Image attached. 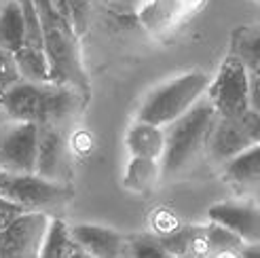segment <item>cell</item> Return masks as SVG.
<instances>
[{
	"label": "cell",
	"mask_w": 260,
	"mask_h": 258,
	"mask_svg": "<svg viewBox=\"0 0 260 258\" xmlns=\"http://www.w3.org/2000/svg\"><path fill=\"white\" fill-rule=\"evenodd\" d=\"M85 93L70 85L36 83L23 79L0 93V106L9 119L28 121L38 127H66L81 112Z\"/></svg>",
	"instance_id": "6da1fadb"
},
{
	"label": "cell",
	"mask_w": 260,
	"mask_h": 258,
	"mask_svg": "<svg viewBox=\"0 0 260 258\" xmlns=\"http://www.w3.org/2000/svg\"><path fill=\"white\" fill-rule=\"evenodd\" d=\"M216 121L218 112L210 98L203 95L188 112L165 125V152L161 159L163 180L182 176L203 152H207V142Z\"/></svg>",
	"instance_id": "7a4b0ae2"
},
{
	"label": "cell",
	"mask_w": 260,
	"mask_h": 258,
	"mask_svg": "<svg viewBox=\"0 0 260 258\" xmlns=\"http://www.w3.org/2000/svg\"><path fill=\"white\" fill-rule=\"evenodd\" d=\"M41 11L43 32H45V53L51 68V81L59 85H70L81 93H89V76L83 66L79 34L74 23L68 21L53 7L51 0H36Z\"/></svg>",
	"instance_id": "3957f363"
},
{
	"label": "cell",
	"mask_w": 260,
	"mask_h": 258,
	"mask_svg": "<svg viewBox=\"0 0 260 258\" xmlns=\"http://www.w3.org/2000/svg\"><path fill=\"white\" fill-rule=\"evenodd\" d=\"M210 74L201 70H190L178 74L167 83L154 87L140 104L136 119L152 125H170L188 112L210 89Z\"/></svg>",
	"instance_id": "277c9868"
},
{
	"label": "cell",
	"mask_w": 260,
	"mask_h": 258,
	"mask_svg": "<svg viewBox=\"0 0 260 258\" xmlns=\"http://www.w3.org/2000/svg\"><path fill=\"white\" fill-rule=\"evenodd\" d=\"M0 195L28 212H47L72 197L68 184L49 180L36 172H0Z\"/></svg>",
	"instance_id": "5b68a950"
},
{
	"label": "cell",
	"mask_w": 260,
	"mask_h": 258,
	"mask_svg": "<svg viewBox=\"0 0 260 258\" xmlns=\"http://www.w3.org/2000/svg\"><path fill=\"white\" fill-rule=\"evenodd\" d=\"M205 95L210 98L218 117L222 119H239L243 112L252 108L250 74L237 55L229 53L224 57Z\"/></svg>",
	"instance_id": "8992f818"
},
{
	"label": "cell",
	"mask_w": 260,
	"mask_h": 258,
	"mask_svg": "<svg viewBox=\"0 0 260 258\" xmlns=\"http://www.w3.org/2000/svg\"><path fill=\"white\" fill-rule=\"evenodd\" d=\"M38 125L9 119L0 125V167L3 172H36Z\"/></svg>",
	"instance_id": "52a82bcc"
},
{
	"label": "cell",
	"mask_w": 260,
	"mask_h": 258,
	"mask_svg": "<svg viewBox=\"0 0 260 258\" xmlns=\"http://www.w3.org/2000/svg\"><path fill=\"white\" fill-rule=\"evenodd\" d=\"M51 222L49 212H25L0 231V258H41Z\"/></svg>",
	"instance_id": "ba28073f"
},
{
	"label": "cell",
	"mask_w": 260,
	"mask_h": 258,
	"mask_svg": "<svg viewBox=\"0 0 260 258\" xmlns=\"http://www.w3.org/2000/svg\"><path fill=\"white\" fill-rule=\"evenodd\" d=\"M72 148L61 127L43 125L38 127V159L36 174L49 180L68 184L72 172Z\"/></svg>",
	"instance_id": "9c48e42d"
},
{
	"label": "cell",
	"mask_w": 260,
	"mask_h": 258,
	"mask_svg": "<svg viewBox=\"0 0 260 258\" xmlns=\"http://www.w3.org/2000/svg\"><path fill=\"white\" fill-rule=\"evenodd\" d=\"M207 220L231 229L243 243L260 241V205L250 201H222L207 210Z\"/></svg>",
	"instance_id": "30bf717a"
},
{
	"label": "cell",
	"mask_w": 260,
	"mask_h": 258,
	"mask_svg": "<svg viewBox=\"0 0 260 258\" xmlns=\"http://www.w3.org/2000/svg\"><path fill=\"white\" fill-rule=\"evenodd\" d=\"M74 241L93 258H127V237L119 231L102 224H74L70 227Z\"/></svg>",
	"instance_id": "8fae6325"
},
{
	"label": "cell",
	"mask_w": 260,
	"mask_h": 258,
	"mask_svg": "<svg viewBox=\"0 0 260 258\" xmlns=\"http://www.w3.org/2000/svg\"><path fill=\"white\" fill-rule=\"evenodd\" d=\"M250 146H254V142L250 140V136L243 132V127L239 125L237 119H222L218 117L210 142H207V154L216 161V163H226L233 157H237L239 152L248 150Z\"/></svg>",
	"instance_id": "7c38bea8"
},
{
	"label": "cell",
	"mask_w": 260,
	"mask_h": 258,
	"mask_svg": "<svg viewBox=\"0 0 260 258\" xmlns=\"http://www.w3.org/2000/svg\"><path fill=\"white\" fill-rule=\"evenodd\" d=\"M125 146L132 157L161 161L165 152V127L136 119L125 134Z\"/></svg>",
	"instance_id": "4fadbf2b"
},
{
	"label": "cell",
	"mask_w": 260,
	"mask_h": 258,
	"mask_svg": "<svg viewBox=\"0 0 260 258\" xmlns=\"http://www.w3.org/2000/svg\"><path fill=\"white\" fill-rule=\"evenodd\" d=\"M161 180H163L161 161L132 157L123 174V186L132 192H138V195H144V192H150Z\"/></svg>",
	"instance_id": "5bb4252c"
},
{
	"label": "cell",
	"mask_w": 260,
	"mask_h": 258,
	"mask_svg": "<svg viewBox=\"0 0 260 258\" xmlns=\"http://www.w3.org/2000/svg\"><path fill=\"white\" fill-rule=\"evenodd\" d=\"M184 0H148L140 11L142 25L152 34H163L182 17Z\"/></svg>",
	"instance_id": "9a60e30c"
},
{
	"label": "cell",
	"mask_w": 260,
	"mask_h": 258,
	"mask_svg": "<svg viewBox=\"0 0 260 258\" xmlns=\"http://www.w3.org/2000/svg\"><path fill=\"white\" fill-rule=\"evenodd\" d=\"M224 178L239 186H258L260 184V144L250 146L237 157L222 163Z\"/></svg>",
	"instance_id": "2e32d148"
},
{
	"label": "cell",
	"mask_w": 260,
	"mask_h": 258,
	"mask_svg": "<svg viewBox=\"0 0 260 258\" xmlns=\"http://www.w3.org/2000/svg\"><path fill=\"white\" fill-rule=\"evenodd\" d=\"M25 45V17L19 0H9L0 11V47L17 53Z\"/></svg>",
	"instance_id": "e0dca14e"
},
{
	"label": "cell",
	"mask_w": 260,
	"mask_h": 258,
	"mask_svg": "<svg viewBox=\"0 0 260 258\" xmlns=\"http://www.w3.org/2000/svg\"><path fill=\"white\" fill-rule=\"evenodd\" d=\"M70 246H72L70 227L61 218H51L45 241H43L41 258H66Z\"/></svg>",
	"instance_id": "ac0fdd59"
},
{
	"label": "cell",
	"mask_w": 260,
	"mask_h": 258,
	"mask_svg": "<svg viewBox=\"0 0 260 258\" xmlns=\"http://www.w3.org/2000/svg\"><path fill=\"white\" fill-rule=\"evenodd\" d=\"M194 231H197V224H186V227H178L174 231H167V233H161V235L154 233V235L161 239V243L170 254H174L176 258H184V256H190Z\"/></svg>",
	"instance_id": "d6986e66"
},
{
	"label": "cell",
	"mask_w": 260,
	"mask_h": 258,
	"mask_svg": "<svg viewBox=\"0 0 260 258\" xmlns=\"http://www.w3.org/2000/svg\"><path fill=\"white\" fill-rule=\"evenodd\" d=\"M19 81H23V74L19 70L15 53L0 47V93L17 85Z\"/></svg>",
	"instance_id": "ffe728a7"
},
{
	"label": "cell",
	"mask_w": 260,
	"mask_h": 258,
	"mask_svg": "<svg viewBox=\"0 0 260 258\" xmlns=\"http://www.w3.org/2000/svg\"><path fill=\"white\" fill-rule=\"evenodd\" d=\"M25 212H28V210H23L21 205L13 203L11 199H7V197L0 195V231L7 229L9 224H13V222H15L19 216H23Z\"/></svg>",
	"instance_id": "44dd1931"
},
{
	"label": "cell",
	"mask_w": 260,
	"mask_h": 258,
	"mask_svg": "<svg viewBox=\"0 0 260 258\" xmlns=\"http://www.w3.org/2000/svg\"><path fill=\"white\" fill-rule=\"evenodd\" d=\"M237 121L243 127V132L250 136V140L254 142V144H260V112L250 108L248 112H243Z\"/></svg>",
	"instance_id": "7402d4cb"
},
{
	"label": "cell",
	"mask_w": 260,
	"mask_h": 258,
	"mask_svg": "<svg viewBox=\"0 0 260 258\" xmlns=\"http://www.w3.org/2000/svg\"><path fill=\"white\" fill-rule=\"evenodd\" d=\"M239 258H260V241L256 243H243L237 252Z\"/></svg>",
	"instance_id": "603a6c76"
},
{
	"label": "cell",
	"mask_w": 260,
	"mask_h": 258,
	"mask_svg": "<svg viewBox=\"0 0 260 258\" xmlns=\"http://www.w3.org/2000/svg\"><path fill=\"white\" fill-rule=\"evenodd\" d=\"M66 258H93V256H91L87 250H83V248L79 246V243L74 241V237H72V246H70V250H68V256H66Z\"/></svg>",
	"instance_id": "cb8c5ba5"
},
{
	"label": "cell",
	"mask_w": 260,
	"mask_h": 258,
	"mask_svg": "<svg viewBox=\"0 0 260 258\" xmlns=\"http://www.w3.org/2000/svg\"><path fill=\"white\" fill-rule=\"evenodd\" d=\"M5 121H9V117H7V112L3 110V106H0V125H3Z\"/></svg>",
	"instance_id": "d4e9b609"
},
{
	"label": "cell",
	"mask_w": 260,
	"mask_h": 258,
	"mask_svg": "<svg viewBox=\"0 0 260 258\" xmlns=\"http://www.w3.org/2000/svg\"><path fill=\"white\" fill-rule=\"evenodd\" d=\"M0 172H3V167H0Z\"/></svg>",
	"instance_id": "484cf974"
}]
</instances>
